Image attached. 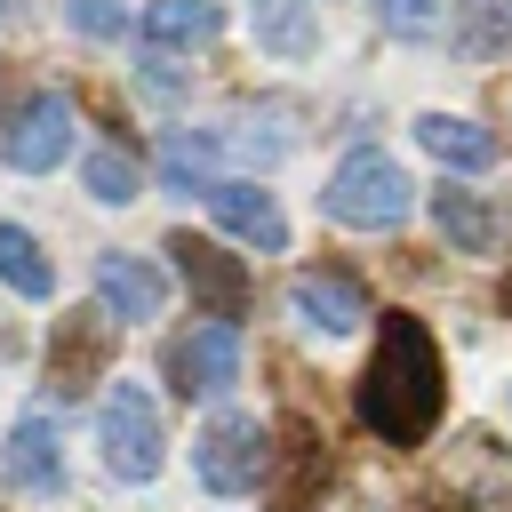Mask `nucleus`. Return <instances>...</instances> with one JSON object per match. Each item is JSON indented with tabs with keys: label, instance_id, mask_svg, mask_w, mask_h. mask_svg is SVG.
<instances>
[{
	"label": "nucleus",
	"instance_id": "f257e3e1",
	"mask_svg": "<svg viewBox=\"0 0 512 512\" xmlns=\"http://www.w3.org/2000/svg\"><path fill=\"white\" fill-rule=\"evenodd\" d=\"M440 408H448V368H440L432 328L416 312H384L376 320V352L360 368V424L384 448H424Z\"/></svg>",
	"mask_w": 512,
	"mask_h": 512
},
{
	"label": "nucleus",
	"instance_id": "f03ea898",
	"mask_svg": "<svg viewBox=\"0 0 512 512\" xmlns=\"http://www.w3.org/2000/svg\"><path fill=\"white\" fill-rule=\"evenodd\" d=\"M320 208H328L336 224H352V232H392V224H408L416 184H408L400 160H384V152H352V160H336Z\"/></svg>",
	"mask_w": 512,
	"mask_h": 512
},
{
	"label": "nucleus",
	"instance_id": "7ed1b4c3",
	"mask_svg": "<svg viewBox=\"0 0 512 512\" xmlns=\"http://www.w3.org/2000/svg\"><path fill=\"white\" fill-rule=\"evenodd\" d=\"M192 472H200V488H216V496H256L264 480H272V432L256 424V416H208V432L192 440Z\"/></svg>",
	"mask_w": 512,
	"mask_h": 512
},
{
	"label": "nucleus",
	"instance_id": "20e7f679",
	"mask_svg": "<svg viewBox=\"0 0 512 512\" xmlns=\"http://www.w3.org/2000/svg\"><path fill=\"white\" fill-rule=\"evenodd\" d=\"M96 440H104V464L136 488L168 464V432H160V408L144 384H112V400L96 408Z\"/></svg>",
	"mask_w": 512,
	"mask_h": 512
},
{
	"label": "nucleus",
	"instance_id": "39448f33",
	"mask_svg": "<svg viewBox=\"0 0 512 512\" xmlns=\"http://www.w3.org/2000/svg\"><path fill=\"white\" fill-rule=\"evenodd\" d=\"M112 352H120V320H112L104 304L64 312L56 336H48V392H56V400H80L88 384H104Z\"/></svg>",
	"mask_w": 512,
	"mask_h": 512
},
{
	"label": "nucleus",
	"instance_id": "423d86ee",
	"mask_svg": "<svg viewBox=\"0 0 512 512\" xmlns=\"http://www.w3.org/2000/svg\"><path fill=\"white\" fill-rule=\"evenodd\" d=\"M168 256H176V272H184V288L200 296V312L208 320H248V304H256V280H248V264L224 248V240H200V232H168Z\"/></svg>",
	"mask_w": 512,
	"mask_h": 512
},
{
	"label": "nucleus",
	"instance_id": "0eeeda50",
	"mask_svg": "<svg viewBox=\"0 0 512 512\" xmlns=\"http://www.w3.org/2000/svg\"><path fill=\"white\" fill-rule=\"evenodd\" d=\"M168 384H176V400H224L240 384V328L208 320V328L176 336L168 344Z\"/></svg>",
	"mask_w": 512,
	"mask_h": 512
},
{
	"label": "nucleus",
	"instance_id": "6e6552de",
	"mask_svg": "<svg viewBox=\"0 0 512 512\" xmlns=\"http://www.w3.org/2000/svg\"><path fill=\"white\" fill-rule=\"evenodd\" d=\"M320 488H328V432H320L312 416H280L264 496H272L280 512H312V496H320Z\"/></svg>",
	"mask_w": 512,
	"mask_h": 512
},
{
	"label": "nucleus",
	"instance_id": "1a4fd4ad",
	"mask_svg": "<svg viewBox=\"0 0 512 512\" xmlns=\"http://www.w3.org/2000/svg\"><path fill=\"white\" fill-rule=\"evenodd\" d=\"M288 312H296L304 328H328V336H352V328L376 320L360 272H344V264H304V272L288 280Z\"/></svg>",
	"mask_w": 512,
	"mask_h": 512
},
{
	"label": "nucleus",
	"instance_id": "9d476101",
	"mask_svg": "<svg viewBox=\"0 0 512 512\" xmlns=\"http://www.w3.org/2000/svg\"><path fill=\"white\" fill-rule=\"evenodd\" d=\"M64 152H72V104H64V96H24V104L8 112V128H0V160L24 168V176H40V168H56Z\"/></svg>",
	"mask_w": 512,
	"mask_h": 512
},
{
	"label": "nucleus",
	"instance_id": "9b49d317",
	"mask_svg": "<svg viewBox=\"0 0 512 512\" xmlns=\"http://www.w3.org/2000/svg\"><path fill=\"white\" fill-rule=\"evenodd\" d=\"M200 200H208V216H216L232 240H248V248H264V256L288 248V216H280V200H272L264 184H248V176H216Z\"/></svg>",
	"mask_w": 512,
	"mask_h": 512
},
{
	"label": "nucleus",
	"instance_id": "f8f14e48",
	"mask_svg": "<svg viewBox=\"0 0 512 512\" xmlns=\"http://www.w3.org/2000/svg\"><path fill=\"white\" fill-rule=\"evenodd\" d=\"M0 472H8V488H24V496H64V448H56L48 416H16V424H8Z\"/></svg>",
	"mask_w": 512,
	"mask_h": 512
},
{
	"label": "nucleus",
	"instance_id": "ddd939ff",
	"mask_svg": "<svg viewBox=\"0 0 512 512\" xmlns=\"http://www.w3.org/2000/svg\"><path fill=\"white\" fill-rule=\"evenodd\" d=\"M96 296H104L112 320H160L168 280H160V264L128 256V248H104V256H96Z\"/></svg>",
	"mask_w": 512,
	"mask_h": 512
},
{
	"label": "nucleus",
	"instance_id": "4468645a",
	"mask_svg": "<svg viewBox=\"0 0 512 512\" xmlns=\"http://www.w3.org/2000/svg\"><path fill=\"white\" fill-rule=\"evenodd\" d=\"M432 224H440V240L464 248V256H496V248H504V216H496V200L472 192V184H440V192H432Z\"/></svg>",
	"mask_w": 512,
	"mask_h": 512
},
{
	"label": "nucleus",
	"instance_id": "2eb2a0df",
	"mask_svg": "<svg viewBox=\"0 0 512 512\" xmlns=\"http://www.w3.org/2000/svg\"><path fill=\"white\" fill-rule=\"evenodd\" d=\"M224 32L216 0H144V48H208Z\"/></svg>",
	"mask_w": 512,
	"mask_h": 512
},
{
	"label": "nucleus",
	"instance_id": "dca6fc26",
	"mask_svg": "<svg viewBox=\"0 0 512 512\" xmlns=\"http://www.w3.org/2000/svg\"><path fill=\"white\" fill-rule=\"evenodd\" d=\"M416 144L440 160V168H488L496 160V136L480 120H456V112H424L416 120Z\"/></svg>",
	"mask_w": 512,
	"mask_h": 512
},
{
	"label": "nucleus",
	"instance_id": "f3484780",
	"mask_svg": "<svg viewBox=\"0 0 512 512\" xmlns=\"http://www.w3.org/2000/svg\"><path fill=\"white\" fill-rule=\"evenodd\" d=\"M0 280H8L16 296H32V304L56 296V264H48V248H40L24 224H0Z\"/></svg>",
	"mask_w": 512,
	"mask_h": 512
},
{
	"label": "nucleus",
	"instance_id": "a211bd4d",
	"mask_svg": "<svg viewBox=\"0 0 512 512\" xmlns=\"http://www.w3.org/2000/svg\"><path fill=\"white\" fill-rule=\"evenodd\" d=\"M216 152H224V136H192V128H176L168 144H160V176H168V192H208L216 184Z\"/></svg>",
	"mask_w": 512,
	"mask_h": 512
},
{
	"label": "nucleus",
	"instance_id": "6ab92c4d",
	"mask_svg": "<svg viewBox=\"0 0 512 512\" xmlns=\"http://www.w3.org/2000/svg\"><path fill=\"white\" fill-rule=\"evenodd\" d=\"M456 56H472V64L512 56V0H464V16H456Z\"/></svg>",
	"mask_w": 512,
	"mask_h": 512
},
{
	"label": "nucleus",
	"instance_id": "aec40b11",
	"mask_svg": "<svg viewBox=\"0 0 512 512\" xmlns=\"http://www.w3.org/2000/svg\"><path fill=\"white\" fill-rule=\"evenodd\" d=\"M80 184H88V200L128 208V200L144 192V168H136V152H128V144H96V152L80 160Z\"/></svg>",
	"mask_w": 512,
	"mask_h": 512
},
{
	"label": "nucleus",
	"instance_id": "412c9836",
	"mask_svg": "<svg viewBox=\"0 0 512 512\" xmlns=\"http://www.w3.org/2000/svg\"><path fill=\"white\" fill-rule=\"evenodd\" d=\"M248 24H256V40L272 56H312V40H320L304 0H248Z\"/></svg>",
	"mask_w": 512,
	"mask_h": 512
},
{
	"label": "nucleus",
	"instance_id": "4be33fe9",
	"mask_svg": "<svg viewBox=\"0 0 512 512\" xmlns=\"http://www.w3.org/2000/svg\"><path fill=\"white\" fill-rule=\"evenodd\" d=\"M64 16H72L88 40H120V32H128V0H64Z\"/></svg>",
	"mask_w": 512,
	"mask_h": 512
},
{
	"label": "nucleus",
	"instance_id": "5701e85b",
	"mask_svg": "<svg viewBox=\"0 0 512 512\" xmlns=\"http://www.w3.org/2000/svg\"><path fill=\"white\" fill-rule=\"evenodd\" d=\"M376 16H384V32H400V40L440 32V0H376Z\"/></svg>",
	"mask_w": 512,
	"mask_h": 512
},
{
	"label": "nucleus",
	"instance_id": "b1692460",
	"mask_svg": "<svg viewBox=\"0 0 512 512\" xmlns=\"http://www.w3.org/2000/svg\"><path fill=\"white\" fill-rule=\"evenodd\" d=\"M504 312H512V280H504Z\"/></svg>",
	"mask_w": 512,
	"mask_h": 512
},
{
	"label": "nucleus",
	"instance_id": "393cba45",
	"mask_svg": "<svg viewBox=\"0 0 512 512\" xmlns=\"http://www.w3.org/2000/svg\"><path fill=\"white\" fill-rule=\"evenodd\" d=\"M424 512H456V504H424Z\"/></svg>",
	"mask_w": 512,
	"mask_h": 512
}]
</instances>
